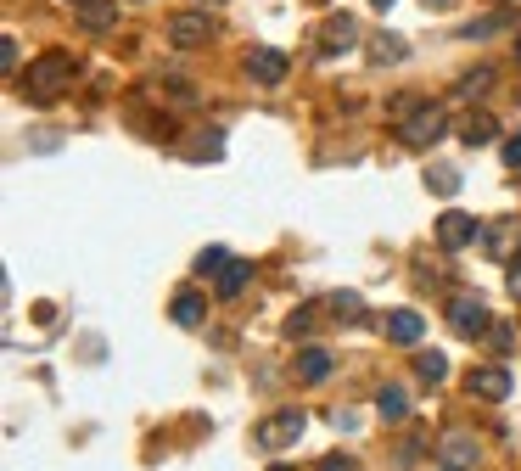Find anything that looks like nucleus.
Here are the masks:
<instances>
[{"label": "nucleus", "instance_id": "1", "mask_svg": "<svg viewBox=\"0 0 521 471\" xmlns=\"http://www.w3.org/2000/svg\"><path fill=\"white\" fill-rule=\"evenodd\" d=\"M73 73H79L73 51H40L29 68L17 73V96L34 101V107H51L62 90H73Z\"/></svg>", "mask_w": 521, "mask_h": 471}, {"label": "nucleus", "instance_id": "2", "mask_svg": "<svg viewBox=\"0 0 521 471\" xmlns=\"http://www.w3.org/2000/svg\"><path fill=\"white\" fill-rule=\"evenodd\" d=\"M309 432V415L303 410H275V415H264L253 427V443L258 449H297V438Z\"/></svg>", "mask_w": 521, "mask_h": 471}, {"label": "nucleus", "instance_id": "3", "mask_svg": "<svg viewBox=\"0 0 521 471\" xmlns=\"http://www.w3.org/2000/svg\"><path fill=\"white\" fill-rule=\"evenodd\" d=\"M443 129H449V118H443V107H437V101H421V107H415V113H409L404 124H398V141H404V146H415V152H421V146L443 141Z\"/></svg>", "mask_w": 521, "mask_h": 471}, {"label": "nucleus", "instance_id": "4", "mask_svg": "<svg viewBox=\"0 0 521 471\" xmlns=\"http://www.w3.org/2000/svg\"><path fill=\"white\" fill-rule=\"evenodd\" d=\"M477 466H482L477 432H465V427L443 432V443H437V471H477Z\"/></svg>", "mask_w": 521, "mask_h": 471}, {"label": "nucleus", "instance_id": "5", "mask_svg": "<svg viewBox=\"0 0 521 471\" xmlns=\"http://www.w3.org/2000/svg\"><path fill=\"white\" fill-rule=\"evenodd\" d=\"M286 73H292V57H286L281 45H253L247 51V79L253 85L275 90V85H286Z\"/></svg>", "mask_w": 521, "mask_h": 471}, {"label": "nucleus", "instance_id": "6", "mask_svg": "<svg viewBox=\"0 0 521 471\" xmlns=\"http://www.w3.org/2000/svg\"><path fill=\"white\" fill-rule=\"evenodd\" d=\"M449 326L460 331V337H488V331H493L488 303H482L477 292H454V298H449Z\"/></svg>", "mask_w": 521, "mask_h": 471}, {"label": "nucleus", "instance_id": "7", "mask_svg": "<svg viewBox=\"0 0 521 471\" xmlns=\"http://www.w3.org/2000/svg\"><path fill=\"white\" fill-rule=\"evenodd\" d=\"M213 40V17L208 12H174L169 17V45L174 51H202Z\"/></svg>", "mask_w": 521, "mask_h": 471}, {"label": "nucleus", "instance_id": "8", "mask_svg": "<svg viewBox=\"0 0 521 471\" xmlns=\"http://www.w3.org/2000/svg\"><path fill=\"white\" fill-rule=\"evenodd\" d=\"M510 371L505 365H477V371L465 376V393H471V399H488V404H505L510 399Z\"/></svg>", "mask_w": 521, "mask_h": 471}, {"label": "nucleus", "instance_id": "9", "mask_svg": "<svg viewBox=\"0 0 521 471\" xmlns=\"http://www.w3.org/2000/svg\"><path fill=\"white\" fill-rule=\"evenodd\" d=\"M381 337H387V343H398V348H415L426 337V314H415V309L381 314Z\"/></svg>", "mask_w": 521, "mask_h": 471}, {"label": "nucleus", "instance_id": "10", "mask_svg": "<svg viewBox=\"0 0 521 471\" xmlns=\"http://www.w3.org/2000/svg\"><path fill=\"white\" fill-rule=\"evenodd\" d=\"M353 40H359V23H353L348 12H337V17H325V29H320V57L331 62V57H342V51H353Z\"/></svg>", "mask_w": 521, "mask_h": 471}, {"label": "nucleus", "instance_id": "11", "mask_svg": "<svg viewBox=\"0 0 521 471\" xmlns=\"http://www.w3.org/2000/svg\"><path fill=\"white\" fill-rule=\"evenodd\" d=\"M482 236V225L471 214H460V208H449V214L437 219V242L449 247V253H460V247H471Z\"/></svg>", "mask_w": 521, "mask_h": 471}, {"label": "nucleus", "instance_id": "12", "mask_svg": "<svg viewBox=\"0 0 521 471\" xmlns=\"http://www.w3.org/2000/svg\"><path fill=\"white\" fill-rule=\"evenodd\" d=\"M292 371H297V382H303V387H320L325 376L337 371V365H331V354H325V348H314V343H309V348H297Z\"/></svg>", "mask_w": 521, "mask_h": 471}, {"label": "nucleus", "instance_id": "13", "mask_svg": "<svg viewBox=\"0 0 521 471\" xmlns=\"http://www.w3.org/2000/svg\"><path fill=\"white\" fill-rule=\"evenodd\" d=\"M169 314H174V326H202V314H208V298H202V292H191V286H185V292H174V303H169Z\"/></svg>", "mask_w": 521, "mask_h": 471}, {"label": "nucleus", "instance_id": "14", "mask_svg": "<svg viewBox=\"0 0 521 471\" xmlns=\"http://www.w3.org/2000/svg\"><path fill=\"white\" fill-rule=\"evenodd\" d=\"M376 415H381V421H387V427H398V421H409V393H404V387H398V382H387V387H381V393H376Z\"/></svg>", "mask_w": 521, "mask_h": 471}, {"label": "nucleus", "instance_id": "15", "mask_svg": "<svg viewBox=\"0 0 521 471\" xmlns=\"http://www.w3.org/2000/svg\"><path fill=\"white\" fill-rule=\"evenodd\" d=\"M460 141L471 146V152H477V146H493V141H499V124H493V113H465Z\"/></svg>", "mask_w": 521, "mask_h": 471}, {"label": "nucleus", "instance_id": "16", "mask_svg": "<svg viewBox=\"0 0 521 471\" xmlns=\"http://www.w3.org/2000/svg\"><path fill=\"white\" fill-rule=\"evenodd\" d=\"M79 23H85L90 34L118 29V0H90V6H79Z\"/></svg>", "mask_w": 521, "mask_h": 471}, {"label": "nucleus", "instance_id": "17", "mask_svg": "<svg viewBox=\"0 0 521 471\" xmlns=\"http://www.w3.org/2000/svg\"><path fill=\"white\" fill-rule=\"evenodd\" d=\"M247 275H253V264H247V258H230L225 270L213 275V292H219V298H236L241 286H247Z\"/></svg>", "mask_w": 521, "mask_h": 471}, {"label": "nucleus", "instance_id": "18", "mask_svg": "<svg viewBox=\"0 0 521 471\" xmlns=\"http://www.w3.org/2000/svg\"><path fill=\"white\" fill-rule=\"evenodd\" d=\"M415 376H421L426 387L449 382V354H437V348H421V354H415Z\"/></svg>", "mask_w": 521, "mask_h": 471}, {"label": "nucleus", "instance_id": "19", "mask_svg": "<svg viewBox=\"0 0 521 471\" xmlns=\"http://www.w3.org/2000/svg\"><path fill=\"white\" fill-rule=\"evenodd\" d=\"M325 309H331V320H342V326H359V320H365V303H359V292H331V298H325Z\"/></svg>", "mask_w": 521, "mask_h": 471}, {"label": "nucleus", "instance_id": "20", "mask_svg": "<svg viewBox=\"0 0 521 471\" xmlns=\"http://www.w3.org/2000/svg\"><path fill=\"white\" fill-rule=\"evenodd\" d=\"M409 57V45L398 40V34H376V40H370V62H381V68H387V62H404Z\"/></svg>", "mask_w": 521, "mask_h": 471}, {"label": "nucleus", "instance_id": "21", "mask_svg": "<svg viewBox=\"0 0 521 471\" xmlns=\"http://www.w3.org/2000/svg\"><path fill=\"white\" fill-rule=\"evenodd\" d=\"M314 314H320V309H314V303H297V309L292 314H286V337H292V343H297V337H309V331H314Z\"/></svg>", "mask_w": 521, "mask_h": 471}, {"label": "nucleus", "instance_id": "22", "mask_svg": "<svg viewBox=\"0 0 521 471\" xmlns=\"http://www.w3.org/2000/svg\"><path fill=\"white\" fill-rule=\"evenodd\" d=\"M493 85V68H488V62H482V68H471V73H465V79H460V90H454V96H460V101H477L482 96V90H488Z\"/></svg>", "mask_w": 521, "mask_h": 471}, {"label": "nucleus", "instance_id": "23", "mask_svg": "<svg viewBox=\"0 0 521 471\" xmlns=\"http://www.w3.org/2000/svg\"><path fill=\"white\" fill-rule=\"evenodd\" d=\"M510 29V17H477V23H465L460 40H493V34H505Z\"/></svg>", "mask_w": 521, "mask_h": 471}, {"label": "nucleus", "instance_id": "24", "mask_svg": "<svg viewBox=\"0 0 521 471\" xmlns=\"http://www.w3.org/2000/svg\"><path fill=\"white\" fill-rule=\"evenodd\" d=\"M157 96H169L174 107H197V85H185V79H163V85H157Z\"/></svg>", "mask_w": 521, "mask_h": 471}, {"label": "nucleus", "instance_id": "25", "mask_svg": "<svg viewBox=\"0 0 521 471\" xmlns=\"http://www.w3.org/2000/svg\"><path fill=\"white\" fill-rule=\"evenodd\" d=\"M0 73H6V79H17V73H23V45H17L12 34L0 40Z\"/></svg>", "mask_w": 521, "mask_h": 471}, {"label": "nucleus", "instance_id": "26", "mask_svg": "<svg viewBox=\"0 0 521 471\" xmlns=\"http://www.w3.org/2000/svg\"><path fill=\"white\" fill-rule=\"evenodd\" d=\"M426 186H432L437 197H454V191H460V174H454V169H437V174H426Z\"/></svg>", "mask_w": 521, "mask_h": 471}, {"label": "nucleus", "instance_id": "27", "mask_svg": "<svg viewBox=\"0 0 521 471\" xmlns=\"http://www.w3.org/2000/svg\"><path fill=\"white\" fill-rule=\"evenodd\" d=\"M219 152H225V141H219V129H208V141L185 146V157H197V163H202V157H219Z\"/></svg>", "mask_w": 521, "mask_h": 471}, {"label": "nucleus", "instance_id": "28", "mask_svg": "<svg viewBox=\"0 0 521 471\" xmlns=\"http://www.w3.org/2000/svg\"><path fill=\"white\" fill-rule=\"evenodd\" d=\"M225 264H230V253H225V247H208V253L197 258V270H202V275H219Z\"/></svg>", "mask_w": 521, "mask_h": 471}, {"label": "nucleus", "instance_id": "29", "mask_svg": "<svg viewBox=\"0 0 521 471\" xmlns=\"http://www.w3.org/2000/svg\"><path fill=\"white\" fill-rule=\"evenodd\" d=\"M320 471H359V460H353V455H331V460H320Z\"/></svg>", "mask_w": 521, "mask_h": 471}, {"label": "nucleus", "instance_id": "30", "mask_svg": "<svg viewBox=\"0 0 521 471\" xmlns=\"http://www.w3.org/2000/svg\"><path fill=\"white\" fill-rule=\"evenodd\" d=\"M505 163H510V169H521V135H516V141L505 146Z\"/></svg>", "mask_w": 521, "mask_h": 471}, {"label": "nucleus", "instance_id": "31", "mask_svg": "<svg viewBox=\"0 0 521 471\" xmlns=\"http://www.w3.org/2000/svg\"><path fill=\"white\" fill-rule=\"evenodd\" d=\"M510 298H521V264H510Z\"/></svg>", "mask_w": 521, "mask_h": 471}, {"label": "nucleus", "instance_id": "32", "mask_svg": "<svg viewBox=\"0 0 521 471\" xmlns=\"http://www.w3.org/2000/svg\"><path fill=\"white\" fill-rule=\"evenodd\" d=\"M449 6H460V0H426V12H449Z\"/></svg>", "mask_w": 521, "mask_h": 471}, {"label": "nucleus", "instance_id": "33", "mask_svg": "<svg viewBox=\"0 0 521 471\" xmlns=\"http://www.w3.org/2000/svg\"><path fill=\"white\" fill-rule=\"evenodd\" d=\"M370 6H376V12H393V6H398V0H370Z\"/></svg>", "mask_w": 521, "mask_h": 471}, {"label": "nucleus", "instance_id": "34", "mask_svg": "<svg viewBox=\"0 0 521 471\" xmlns=\"http://www.w3.org/2000/svg\"><path fill=\"white\" fill-rule=\"evenodd\" d=\"M68 6H90V0H68Z\"/></svg>", "mask_w": 521, "mask_h": 471}, {"label": "nucleus", "instance_id": "35", "mask_svg": "<svg viewBox=\"0 0 521 471\" xmlns=\"http://www.w3.org/2000/svg\"><path fill=\"white\" fill-rule=\"evenodd\" d=\"M516 57H521V34H516Z\"/></svg>", "mask_w": 521, "mask_h": 471}]
</instances>
